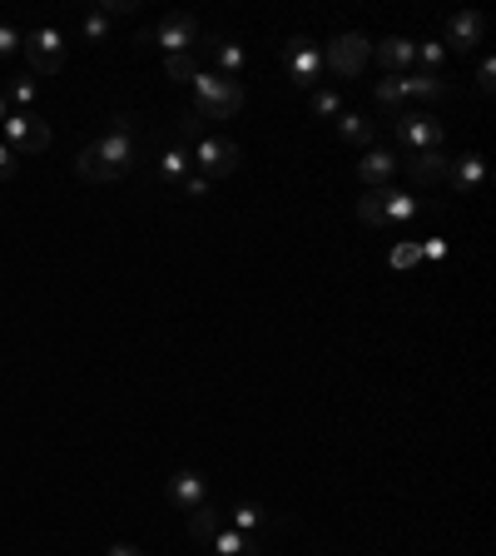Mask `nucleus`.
<instances>
[{
  "instance_id": "obj_7",
  "label": "nucleus",
  "mask_w": 496,
  "mask_h": 556,
  "mask_svg": "<svg viewBox=\"0 0 496 556\" xmlns=\"http://www.w3.org/2000/svg\"><path fill=\"white\" fill-rule=\"evenodd\" d=\"M20 50H25V60H30L35 75H60V70H65V35L50 30V25H45V30H30Z\"/></svg>"
},
{
  "instance_id": "obj_34",
  "label": "nucleus",
  "mask_w": 496,
  "mask_h": 556,
  "mask_svg": "<svg viewBox=\"0 0 496 556\" xmlns=\"http://www.w3.org/2000/svg\"><path fill=\"white\" fill-rule=\"evenodd\" d=\"M477 90H482V95H492V90H496V60H492V55L477 65Z\"/></svg>"
},
{
  "instance_id": "obj_39",
  "label": "nucleus",
  "mask_w": 496,
  "mask_h": 556,
  "mask_svg": "<svg viewBox=\"0 0 496 556\" xmlns=\"http://www.w3.org/2000/svg\"><path fill=\"white\" fill-rule=\"evenodd\" d=\"M110 556H144V552H139V547H129V542H115V547H110Z\"/></svg>"
},
{
  "instance_id": "obj_10",
  "label": "nucleus",
  "mask_w": 496,
  "mask_h": 556,
  "mask_svg": "<svg viewBox=\"0 0 496 556\" xmlns=\"http://www.w3.org/2000/svg\"><path fill=\"white\" fill-rule=\"evenodd\" d=\"M288 80H293L298 90L318 85V80H323V50L308 45V40H293V45H288Z\"/></svg>"
},
{
  "instance_id": "obj_2",
  "label": "nucleus",
  "mask_w": 496,
  "mask_h": 556,
  "mask_svg": "<svg viewBox=\"0 0 496 556\" xmlns=\"http://www.w3.org/2000/svg\"><path fill=\"white\" fill-rule=\"evenodd\" d=\"M95 154L105 159L110 184H115V179H124V174L134 169V159H139V144H134V120H129V115H115V120H110V130L95 139Z\"/></svg>"
},
{
  "instance_id": "obj_4",
  "label": "nucleus",
  "mask_w": 496,
  "mask_h": 556,
  "mask_svg": "<svg viewBox=\"0 0 496 556\" xmlns=\"http://www.w3.org/2000/svg\"><path fill=\"white\" fill-rule=\"evenodd\" d=\"M189 159L199 164V179H229V174L244 164V149H239L234 139L199 135V139H194V154H189Z\"/></svg>"
},
{
  "instance_id": "obj_19",
  "label": "nucleus",
  "mask_w": 496,
  "mask_h": 556,
  "mask_svg": "<svg viewBox=\"0 0 496 556\" xmlns=\"http://www.w3.org/2000/svg\"><path fill=\"white\" fill-rule=\"evenodd\" d=\"M209 547H214V556H263V542L234 532V527H219V532L209 537Z\"/></svg>"
},
{
  "instance_id": "obj_6",
  "label": "nucleus",
  "mask_w": 496,
  "mask_h": 556,
  "mask_svg": "<svg viewBox=\"0 0 496 556\" xmlns=\"http://www.w3.org/2000/svg\"><path fill=\"white\" fill-rule=\"evenodd\" d=\"M0 144L15 149V159H30V154H45L50 149V125L30 110H15L5 125H0Z\"/></svg>"
},
{
  "instance_id": "obj_9",
  "label": "nucleus",
  "mask_w": 496,
  "mask_h": 556,
  "mask_svg": "<svg viewBox=\"0 0 496 556\" xmlns=\"http://www.w3.org/2000/svg\"><path fill=\"white\" fill-rule=\"evenodd\" d=\"M199 50L204 55H214V75H224V80H244V70H248V55H244V45L239 40H224V35H199Z\"/></svg>"
},
{
  "instance_id": "obj_22",
  "label": "nucleus",
  "mask_w": 496,
  "mask_h": 556,
  "mask_svg": "<svg viewBox=\"0 0 496 556\" xmlns=\"http://www.w3.org/2000/svg\"><path fill=\"white\" fill-rule=\"evenodd\" d=\"M372 95H377V105H382V110H392V115H402V110H407V90H402V75H382V80L372 85Z\"/></svg>"
},
{
  "instance_id": "obj_38",
  "label": "nucleus",
  "mask_w": 496,
  "mask_h": 556,
  "mask_svg": "<svg viewBox=\"0 0 496 556\" xmlns=\"http://www.w3.org/2000/svg\"><path fill=\"white\" fill-rule=\"evenodd\" d=\"M100 10H105V15H129V10H134V0H105Z\"/></svg>"
},
{
  "instance_id": "obj_17",
  "label": "nucleus",
  "mask_w": 496,
  "mask_h": 556,
  "mask_svg": "<svg viewBox=\"0 0 496 556\" xmlns=\"http://www.w3.org/2000/svg\"><path fill=\"white\" fill-rule=\"evenodd\" d=\"M224 527H234V532H244V537H258V542H263V532H268V512H263L258 502H234V507L224 512Z\"/></svg>"
},
{
  "instance_id": "obj_23",
  "label": "nucleus",
  "mask_w": 496,
  "mask_h": 556,
  "mask_svg": "<svg viewBox=\"0 0 496 556\" xmlns=\"http://www.w3.org/2000/svg\"><path fill=\"white\" fill-rule=\"evenodd\" d=\"M358 219H363L368 229H387V189H368V194L358 199Z\"/></svg>"
},
{
  "instance_id": "obj_40",
  "label": "nucleus",
  "mask_w": 496,
  "mask_h": 556,
  "mask_svg": "<svg viewBox=\"0 0 496 556\" xmlns=\"http://www.w3.org/2000/svg\"><path fill=\"white\" fill-rule=\"evenodd\" d=\"M5 120H10V100L0 95V125H5Z\"/></svg>"
},
{
  "instance_id": "obj_37",
  "label": "nucleus",
  "mask_w": 496,
  "mask_h": 556,
  "mask_svg": "<svg viewBox=\"0 0 496 556\" xmlns=\"http://www.w3.org/2000/svg\"><path fill=\"white\" fill-rule=\"evenodd\" d=\"M422 259H447V244L442 239H422Z\"/></svg>"
},
{
  "instance_id": "obj_28",
  "label": "nucleus",
  "mask_w": 496,
  "mask_h": 556,
  "mask_svg": "<svg viewBox=\"0 0 496 556\" xmlns=\"http://www.w3.org/2000/svg\"><path fill=\"white\" fill-rule=\"evenodd\" d=\"M164 70H169V80H194V75H199V60H194V50H189V55H164Z\"/></svg>"
},
{
  "instance_id": "obj_8",
  "label": "nucleus",
  "mask_w": 496,
  "mask_h": 556,
  "mask_svg": "<svg viewBox=\"0 0 496 556\" xmlns=\"http://www.w3.org/2000/svg\"><path fill=\"white\" fill-rule=\"evenodd\" d=\"M397 139L407 154H422V149H442V120L422 115V110H402L397 115Z\"/></svg>"
},
{
  "instance_id": "obj_20",
  "label": "nucleus",
  "mask_w": 496,
  "mask_h": 556,
  "mask_svg": "<svg viewBox=\"0 0 496 556\" xmlns=\"http://www.w3.org/2000/svg\"><path fill=\"white\" fill-rule=\"evenodd\" d=\"M402 90H407V100H447L452 95L447 75H402Z\"/></svg>"
},
{
  "instance_id": "obj_31",
  "label": "nucleus",
  "mask_w": 496,
  "mask_h": 556,
  "mask_svg": "<svg viewBox=\"0 0 496 556\" xmlns=\"http://www.w3.org/2000/svg\"><path fill=\"white\" fill-rule=\"evenodd\" d=\"M35 95H40V85H35L30 75H20V80H10V100H15L20 110H30V105H35Z\"/></svg>"
},
{
  "instance_id": "obj_12",
  "label": "nucleus",
  "mask_w": 496,
  "mask_h": 556,
  "mask_svg": "<svg viewBox=\"0 0 496 556\" xmlns=\"http://www.w3.org/2000/svg\"><path fill=\"white\" fill-rule=\"evenodd\" d=\"M169 502H174V512L204 507V502H209V477H204V472H174V477H169Z\"/></svg>"
},
{
  "instance_id": "obj_27",
  "label": "nucleus",
  "mask_w": 496,
  "mask_h": 556,
  "mask_svg": "<svg viewBox=\"0 0 496 556\" xmlns=\"http://www.w3.org/2000/svg\"><path fill=\"white\" fill-rule=\"evenodd\" d=\"M417 75H442V65H447V50H442V40H427V45H417Z\"/></svg>"
},
{
  "instance_id": "obj_32",
  "label": "nucleus",
  "mask_w": 496,
  "mask_h": 556,
  "mask_svg": "<svg viewBox=\"0 0 496 556\" xmlns=\"http://www.w3.org/2000/svg\"><path fill=\"white\" fill-rule=\"evenodd\" d=\"M80 35H85V40H105V35H110V15H105V10H90Z\"/></svg>"
},
{
  "instance_id": "obj_29",
  "label": "nucleus",
  "mask_w": 496,
  "mask_h": 556,
  "mask_svg": "<svg viewBox=\"0 0 496 556\" xmlns=\"http://www.w3.org/2000/svg\"><path fill=\"white\" fill-rule=\"evenodd\" d=\"M313 115H318V120H338V115H343L338 90H313Z\"/></svg>"
},
{
  "instance_id": "obj_21",
  "label": "nucleus",
  "mask_w": 496,
  "mask_h": 556,
  "mask_svg": "<svg viewBox=\"0 0 496 556\" xmlns=\"http://www.w3.org/2000/svg\"><path fill=\"white\" fill-rule=\"evenodd\" d=\"M184 522H189V537H199V542H209L219 527H224V512L214 507V502H204V507H194V512H184Z\"/></svg>"
},
{
  "instance_id": "obj_18",
  "label": "nucleus",
  "mask_w": 496,
  "mask_h": 556,
  "mask_svg": "<svg viewBox=\"0 0 496 556\" xmlns=\"http://www.w3.org/2000/svg\"><path fill=\"white\" fill-rule=\"evenodd\" d=\"M189 164H194V159H189V149H184V144H169V149L159 154V184L179 194V184L189 179Z\"/></svg>"
},
{
  "instance_id": "obj_26",
  "label": "nucleus",
  "mask_w": 496,
  "mask_h": 556,
  "mask_svg": "<svg viewBox=\"0 0 496 556\" xmlns=\"http://www.w3.org/2000/svg\"><path fill=\"white\" fill-rule=\"evenodd\" d=\"M75 174H80L85 184H110V169H105V159L95 154V144H90V149H80V159H75Z\"/></svg>"
},
{
  "instance_id": "obj_36",
  "label": "nucleus",
  "mask_w": 496,
  "mask_h": 556,
  "mask_svg": "<svg viewBox=\"0 0 496 556\" xmlns=\"http://www.w3.org/2000/svg\"><path fill=\"white\" fill-rule=\"evenodd\" d=\"M15 169H20L15 149H10V144H0V179H15Z\"/></svg>"
},
{
  "instance_id": "obj_3",
  "label": "nucleus",
  "mask_w": 496,
  "mask_h": 556,
  "mask_svg": "<svg viewBox=\"0 0 496 556\" xmlns=\"http://www.w3.org/2000/svg\"><path fill=\"white\" fill-rule=\"evenodd\" d=\"M368 60H372V40L358 35V30L328 40V50H323V70L338 75V80H358V75L368 70Z\"/></svg>"
},
{
  "instance_id": "obj_11",
  "label": "nucleus",
  "mask_w": 496,
  "mask_h": 556,
  "mask_svg": "<svg viewBox=\"0 0 496 556\" xmlns=\"http://www.w3.org/2000/svg\"><path fill=\"white\" fill-rule=\"evenodd\" d=\"M482 35H487V15H477V10H457V15L447 20V40H442V50H477Z\"/></svg>"
},
{
  "instance_id": "obj_35",
  "label": "nucleus",
  "mask_w": 496,
  "mask_h": 556,
  "mask_svg": "<svg viewBox=\"0 0 496 556\" xmlns=\"http://www.w3.org/2000/svg\"><path fill=\"white\" fill-rule=\"evenodd\" d=\"M179 194H184V199H204V194H209V179H199V174H194V179H184V184H179Z\"/></svg>"
},
{
  "instance_id": "obj_15",
  "label": "nucleus",
  "mask_w": 496,
  "mask_h": 556,
  "mask_svg": "<svg viewBox=\"0 0 496 556\" xmlns=\"http://www.w3.org/2000/svg\"><path fill=\"white\" fill-rule=\"evenodd\" d=\"M377 60H382V75H407V65L417 60V40H407V35H387V40L377 45Z\"/></svg>"
},
{
  "instance_id": "obj_33",
  "label": "nucleus",
  "mask_w": 496,
  "mask_h": 556,
  "mask_svg": "<svg viewBox=\"0 0 496 556\" xmlns=\"http://www.w3.org/2000/svg\"><path fill=\"white\" fill-rule=\"evenodd\" d=\"M20 45H25V35H20L10 20H0V60H5V55H15Z\"/></svg>"
},
{
  "instance_id": "obj_30",
  "label": "nucleus",
  "mask_w": 496,
  "mask_h": 556,
  "mask_svg": "<svg viewBox=\"0 0 496 556\" xmlns=\"http://www.w3.org/2000/svg\"><path fill=\"white\" fill-rule=\"evenodd\" d=\"M417 259H422V244H417V239H402V244H397V249L387 254V264H392L397 274H402V269H412Z\"/></svg>"
},
{
  "instance_id": "obj_14",
  "label": "nucleus",
  "mask_w": 496,
  "mask_h": 556,
  "mask_svg": "<svg viewBox=\"0 0 496 556\" xmlns=\"http://www.w3.org/2000/svg\"><path fill=\"white\" fill-rule=\"evenodd\" d=\"M392 174H397L392 149H368V154L358 159V179H363L368 189H392Z\"/></svg>"
},
{
  "instance_id": "obj_25",
  "label": "nucleus",
  "mask_w": 496,
  "mask_h": 556,
  "mask_svg": "<svg viewBox=\"0 0 496 556\" xmlns=\"http://www.w3.org/2000/svg\"><path fill=\"white\" fill-rule=\"evenodd\" d=\"M412 219H417V199L402 194V189H387V224L402 229V224H412Z\"/></svg>"
},
{
  "instance_id": "obj_13",
  "label": "nucleus",
  "mask_w": 496,
  "mask_h": 556,
  "mask_svg": "<svg viewBox=\"0 0 496 556\" xmlns=\"http://www.w3.org/2000/svg\"><path fill=\"white\" fill-rule=\"evenodd\" d=\"M482 179H487V159L482 154H462V159H452V169H447V184H452V194H477L482 189Z\"/></svg>"
},
{
  "instance_id": "obj_1",
  "label": "nucleus",
  "mask_w": 496,
  "mask_h": 556,
  "mask_svg": "<svg viewBox=\"0 0 496 556\" xmlns=\"http://www.w3.org/2000/svg\"><path fill=\"white\" fill-rule=\"evenodd\" d=\"M244 110V80H224L214 70L194 75V100H189V120H234Z\"/></svg>"
},
{
  "instance_id": "obj_5",
  "label": "nucleus",
  "mask_w": 496,
  "mask_h": 556,
  "mask_svg": "<svg viewBox=\"0 0 496 556\" xmlns=\"http://www.w3.org/2000/svg\"><path fill=\"white\" fill-rule=\"evenodd\" d=\"M139 45H154V50H164V55H189L194 45H199V20L194 15H164L154 30H144L139 35Z\"/></svg>"
},
{
  "instance_id": "obj_24",
  "label": "nucleus",
  "mask_w": 496,
  "mask_h": 556,
  "mask_svg": "<svg viewBox=\"0 0 496 556\" xmlns=\"http://www.w3.org/2000/svg\"><path fill=\"white\" fill-rule=\"evenodd\" d=\"M338 135L348 139V144H363V149H368L372 135H377V125L363 120V115H353V110H343V115H338Z\"/></svg>"
},
{
  "instance_id": "obj_16",
  "label": "nucleus",
  "mask_w": 496,
  "mask_h": 556,
  "mask_svg": "<svg viewBox=\"0 0 496 556\" xmlns=\"http://www.w3.org/2000/svg\"><path fill=\"white\" fill-rule=\"evenodd\" d=\"M447 169H452L447 149H422V154H412V159H407L412 184H442V179H447Z\"/></svg>"
}]
</instances>
